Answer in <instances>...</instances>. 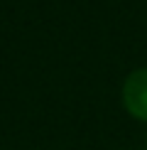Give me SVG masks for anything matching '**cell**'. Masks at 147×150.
<instances>
[{
  "mask_svg": "<svg viewBox=\"0 0 147 150\" xmlns=\"http://www.w3.org/2000/svg\"><path fill=\"white\" fill-rule=\"evenodd\" d=\"M123 101L135 118L147 121V69H137L125 79Z\"/></svg>",
  "mask_w": 147,
  "mask_h": 150,
  "instance_id": "obj_1",
  "label": "cell"
}]
</instances>
